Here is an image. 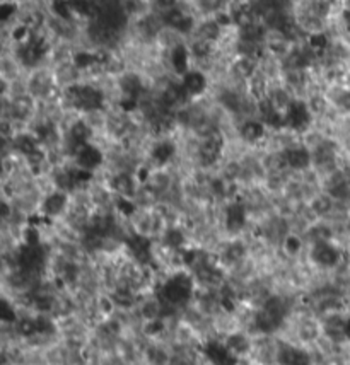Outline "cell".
I'll use <instances>...</instances> for the list:
<instances>
[{
	"instance_id": "obj_17",
	"label": "cell",
	"mask_w": 350,
	"mask_h": 365,
	"mask_svg": "<svg viewBox=\"0 0 350 365\" xmlns=\"http://www.w3.org/2000/svg\"><path fill=\"white\" fill-rule=\"evenodd\" d=\"M265 130L263 125L260 121H246L241 128V137L245 138L246 142H258L261 137H263Z\"/></svg>"
},
{
	"instance_id": "obj_5",
	"label": "cell",
	"mask_w": 350,
	"mask_h": 365,
	"mask_svg": "<svg viewBox=\"0 0 350 365\" xmlns=\"http://www.w3.org/2000/svg\"><path fill=\"white\" fill-rule=\"evenodd\" d=\"M313 111L309 106L301 101H294L284 111V126H289L292 130H305L311 121Z\"/></svg>"
},
{
	"instance_id": "obj_10",
	"label": "cell",
	"mask_w": 350,
	"mask_h": 365,
	"mask_svg": "<svg viewBox=\"0 0 350 365\" xmlns=\"http://www.w3.org/2000/svg\"><path fill=\"white\" fill-rule=\"evenodd\" d=\"M282 163L292 169H306L313 163V154L305 147L289 149V151L282 156Z\"/></svg>"
},
{
	"instance_id": "obj_23",
	"label": "cell",
	"mask_w": 350,
	"mask_h": 365,
	"mask_svg": "<svg viewBox=\"0 0 350 365\" xmlns=\"http://www.w3.org/2000/svg\"><path fill=\"white\" fill-rule=\"evenodd\" d=\"M53 322L46 318H36V335H50L53 333Z\"/></svg>"
},
{
	"instance_id": "obj_13",
	"label": "cell",
	"mask_w": 350,
	"mask_h": 365,
	"mask_svg": "<svg viewBox=\"0 0 350 365\" xmlns=\"http://www.w3.org/2000/svg\"><path fill=\"white\" fill-rule=\"evenodd\" d=\"M129 249L138 263H147L151 258V241L144 236H133L129 241Z\"/></svg>"
},
{
	"instance_id": "obj_12",
	"label": "cell",
	"mask_w": 350,
	"mask_h": 365,
	"mask_svg": "<svg viewBox=\"0 0 350 365\" xmlns=\"http://www.w3.org/2000/svg\"><path fill=\"white\" fill-rule=\"evenodd\" d=\"M246 224V209L241 203H231L226 210V225L231 232H240Z\"/></svg>"
},
{
	"instance_id": "obj_15",
	"label": "cell",
	"mask_w": 350,
	"mask_h": 365,
	"mask_svg": "<svg viewBox=\"0 0 350 365\" xmlns=\"http://www.w3.org/2000/svg\"><path fill=\"white\" fill-rule=\"evenodd\" d=\"M224 345L228 347V350L233 353L234 357H238V359L246 355V353L249 352V348H251L248 338H246L245 335H241V333H234V335H229Z\"/></svg>"
},
{
	"instance_id": "obj_4",
	"label": "cell",
	"mask_w": 350,
	"mask_h": 365,
	"mask_svg": "<svg viewBox=\"0 0 350 365\" xmlns=\"http://www.w3.org/2000/svg\"><path fill=\"white\" fill-rule=\"evenodd\" d=\"M323 332L332 341L350 340V316L340 313H330L323 321Z\"/></svg>"
},
{
	"instance_id": "obj_8",
	"label": "cell",
	"mask_w": 350,
	"mask_h": 365,
	"mask_svg": "<svg viewBox=\"0 0 350 365\" xmlns=\"http://www.w3.org/2000/svg\"><path fill=\"white\" fill-rule=\"evenodd\" d=\"M75 163H77V167H79L80 171L89 172V171H92V169L101 166L103 156H101V152H99L96 147H92L91 144H84L77 149Z\"/></svg>"
},
{
	"instance_id": "obj_19",
	"label": "cell",
	"mask_w": 350,
	"mask_h": 365,
	"mask_svg": "<svg viewBox=\"0 0 350 365\" xmlns=\"http://www.w3.org/2000/svg\"><path fill=\"white\" fill-rule=\"evenodd\" d=\"M163 241L168 248L178 249V248H182L184 243V236L180 229H168L166 234H164Z\"/></svg>"
},
{
	"instance_id": "obj_21",
	"label": "cell",
	"mask_w": 350,
	"mask_h": 365,
	"mask_svg": "<svg viewBox=\"0 0 350 365\" xmlns=\"http://www.w3.org/2000/svg\"><path fill=\"white\" fill-rule=\"evenodd\" d=\"M113 301H115V304H118V306H122V307H130V306L133 304L132 290H130L129 287H123V289H118L117 292H115Z\"/></svg>"
},
{
	"instance_id": "obj_9",
	"label": "cell",
	"mask_w": 350,
	"mask_h": 365,
	"mask_svg": "<svg viewBox=\"0 0 350 365\" xmlns=\"http://www.w3.org/2000/svg\"><path fill=\"white\" fill-rule=\"evenodd\" d=\"M205 357L210 360L212 365H238V357H234L233 353L228 350V347L217 341H209L203 348Z\"/></svg>"
},
{
	"instance_id": "obj_16",
	"label": "cell",
	"mask_w": 350,
	"mask_h": 365,
	"mask_svg": "<svg viewBox=\"0 0 350 365\" xmlns=\"http://www.w3.org/2000/svg\"><path fill=\"white\" fill-rule=\"evenodd\" d=\"M113 190L120 195L122 198H129L136 193V181L130 174H118L117 178L111 181Z\"/></svg>"
},
{
	"instance_id": "obj_22",
	"label": "cell",
	"mask_w": 350,
	"mask_h": 365,
	"mask_svg": "<svg viewBox=\"0 0 350 365\" xmlns=\"http://www.w3.org/2000/svg\"><path fill=\"white\" fill-rule=\"evenodd\" d=\"M17 329L24 336L36 335V320H21L17 322Z\"/></svg>"
},
{
	"instance_id": "obj_2",
	"label": "cell",
	"mask_w": 350,
	"mask_h": 365,
	"mask_svg": "<svg viewBox=\"0 0 350 365\" xmlns=\"http://www.w3.org/2000/svg\"><path fill=\"white\" fill-rule=\"evenodd\" d=\"M286 304L282 299L272 297L265 302L263 307L256 313L255 326L261 333H274L286 320Z\"/></svg>"
},
{
	"instance_id": "obj_20",
	"label": "cell",
	"mask_w": 350,
	"mask_h": 365,
	"mask_svg": "<svg viewBox=\"0 0 350 365\" xmlns=\"http://www.w3.org/2000/svg\"><path fill=\"white\" fill-rule=\"evenodd\" d=\"M173 154H175V149H173L171 144H159L152 151V157L159 164H164V163H168L169 159H171Z\"/></svg>"
},
{
	"instance_id": "obj_6",
	"label": "cell",
	"mask_w": 350,
	"mask_h": 365,
	"mask_svg": "<svg viewBox=\"0 0 350 365\" xmlns=\"http://www.w3.org/2000/svg\"><path fill=\"white\" fill-rule=\"evenodd\" d=\"M311 258H313L314 263L320 265L323 268H333L340 263L342 251L335 244L330 243V241H323V243H316L313 246Z\"/></svg>"
},
{
	"instance_id": "obj_7",
	"label": "cell",
	"mask_w": 350,
	"mask_h": 365,
	"mask_svg": "<svg viewBox=\"0 0 350 365\" xmlns=\"http://www.w3.org/2000/svg\"><path fill=\"white\" fill-rule=\"evenodd\" d=\"M277 360H279L280 365H311L309 353L287 343H280L279 352H277Z\"/></svg>"
},
{
	"instance_id": "obj_25",
	"label": "cell",
	"mask_w": 350,
	"mask_h": 365,
	"mask_svg": "<svg viewBox=\"0 0 350 365\" xmlns=\"http://www.w3.org/2000/svg\"><path fill=\"white\" fill-rule=\"evenodd\" d=\"M149 360H151L152 364L161 365L166 362V353L159 350V348H151V350H149Z\"/></svg>"
},
{
	"instance_id": "obj_26",
	"label": "cell",
	"mask_w": 350,
	"mask_h": 365,
	"mask_svg": "<svg viewBox=\"0 0 350 365\" xmlns=\"http://www.w3.org/2000/svg\"><path fill=\"white\" fill-rule=\"evenodd\" d=\"M299 333H301V335L305 336L306 340H313V338L316 336V333H318L316 332V325H313V322H306V325L302 326L301 332H299Z\"/></svg>"
},
{
	"instance_id": "obj_18",
	"label": "cell",
	"mask_w": 350,
	"mask_h": 365,
	"mask_svg": "<svg viewBox=\"0 0 350 365\" xmlns=\"http://www.w3.org/2000/svg\"><path fill=\"white\" fill-rule=\"evenodd\" d=\"M245 253L246 249L243 243L236 241V243H231L228 248L224 249V260L228 261V263H238V261L243 258Z\"/></svg>"
},
{
	"instance_id": "obj_3",
	"label": "cell",
	"mask_w": 350,
	"mask_h": 365,
	"mask_svg": "<svg viewBox=\"0 0 350 365\" xmlns=\"http://www.w3.org/2000/svg\"><path fill=\"white\" fill-rule=\"evenodd\" d=\"M71 103L82 111H96L103 105V94L96 87L75 86L68 91Z\"/></svg>"
},
{
	"instance_id": "obj_24",
	"label": "cell",
	"mask_w": 350,
	"mask_h": 365,
	"mask_svg": "<svg viewBox=\"0 0 350 365\" xmlns=\"http://www.w3.org/2000/svg\"><path fill=\"white\" fill-rule=\"evenodd\" d=\"M0 318H2L3 322H14L15 321L14 307L10 306L7 301H2V306H0Z\"/></svg>"
},
{
	"instance_id": "obj_1",
	"label": "cell",
	"mask_w": 350,
	"mask_h": 365,
	"mask_svg": "<svg viewBox=\"0 0 350 365\" xmlns=\"http://www.w3.org/2000/svg\"><path fill=\"white\" fill-rule=\"evenodd\" d=\"M194 295V280L188 274H176L169 276L166 282L161 285L157 292V301H159L161 309H176L183 307L190 302Z\"/></svg>"
},
{
	"instance_id": "obj_11",
	"label": "cell",
	"mask_w": 350,
	"mask_h": 365,
	"mask_svg": "<svg viewBox=\"0 0 350 365\" xmlns=\"http://www.w3.org/2000/svg\"><path fill=\"white\" fill-rule=\"evenodd\" d=\"M68 198L64 191H55V193L48 195L43 202V214L46 217H59L60 214L67 209Z\"/></svg>"
},
{
	"instance_id": "obj_14",
	"label": "cell",
	"mask_w": 350,
	"mask_h": 365,
	"mask_svg": "<svg viewBox=\"0 0 350 365\" xmlns=\"http://www.w3.org/2000/svg\"><path fill=\"white\" fill-rule=\"evenodd\" d=\"M205 86H207V80H205V77L200 74V72L190 70L183 75L182 87L187 91V94L197 96V94H200V92H203Z\"/></svg>"
}]
</instances>
